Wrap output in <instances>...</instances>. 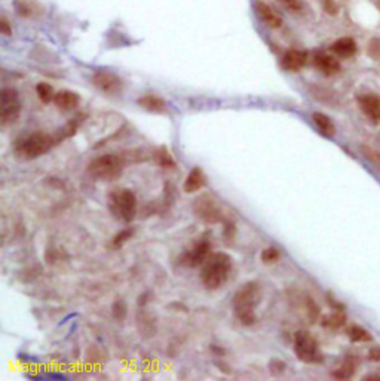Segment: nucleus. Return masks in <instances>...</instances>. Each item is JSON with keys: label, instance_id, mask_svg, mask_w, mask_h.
I'll return each mask as SVG.
<instances>
[{"label": "nucleus", "instance_id": "obj_3", "mask_svg": "<svg viewBox=\"0 0 380 381\" xmlns=\"http://www.w3.org/2000/svg\"><path fill=\"white\" fill-rule=\"evenodd\" d=\"M59 141V136L48 135L45 132H34L15 144V155L24 161H33L48 153Z\"/></svg>", "mask_w": 380, "mask_h": 381}, {"label": "nucleus", "instance_id": "obj_35", "mask_svg": "<svg viewBox=\"0 0 380 381\" xmlns=\"http://www.w3.org/2000/svg\"><path fill=\"white\" fill-rule=\"evenodd\" d=\"M288 9H291V11H299L300 8H301V3H300V0H281Z\"/></svg>", "mask_w": 380, "mask_h": 381}, {"label": "nucleus", "instance_id": "obj_14", "mask_svg": "<svg viewBox=\"0 0 380 381\" xmlns=\"http://www.w3.org/2000/svg\"><path fill=\"white\" fill-rule=\"evenodd\" d=\"M79 103L81 97L73 91H59L54 97V104L61 111H72L79 106Z\"/></svg>", "mask_w": 380, "mask_h": 381}, {"label": "nucleus", "instance_id": "obj_6", "mask_svg": "<svg viewBox=\"0 0 380 381\" xmlns=\"http://www.w3.org/2000/svg\"><path fill=\"white\" fill-rule=\"evenodd\" d=\"M294 353L304 363H321L324 360L318 341L306 331H299L294 337Z\"/></svg>", "mask_w": 380, "mask_h": 381}, {"label": "nucleus", "instance_id": "obj_28", "mask_svg": "<svg viewBox=\"0 0 380 381\" xmlns=\"http://www.w3.org/2000/svg\"><path fill=\"white\" fill-rule=\"evenodd\" d=\"M15 8H17L18 14H20L21 17H30V15L33 14V11H34V6L30 5L27 0H17Z\"/></svg>", "mask_w": 380, "mask_h": 381}, {"label": "nucleus", "instance_id": "obj_13", "mask_svg": "<svg viewBox=\"0 0 380 381\" xmlns=\"http://www.w3.org/2000/svg\"><path fill=\"white\" fill-rule=\"evenodd\" d=\"M313 64L315 67L326 76H334L340 71V62L337 58H334L333 55L320 52L313 56Z\"/></svg>", "mask_w": 380, "mask_h": 381}, {"label": "nucleus", "instance_id": "obj_27", "mask_svg": "<svg viewBox=\"0 0 380 381\" xmlns=\"http://www.w3.org/2000/svg\"><path fill=\"white\" fill-rule=\"evenodd\" d=\"M345 322H346V318H345L343 315H340V313H334V315L328 316V318H326V319L323 321V325H324L326 328L337 329V328L343 327V325H345Z\"/></svg>", "mask_w": 380, "mask_h": 381}, {"label": "nucleus", "instance_id": "obj_7", "mask_svg": "<svg viewBox=\"0 0 380 381\" xmlns=\"http://www.w3.org/2000/svg\"><path fill=\"white\" fill-rule=\"evenodd\" d=\"M192 209L196 217L207 224H217L224 218L221 206L211 194H202L196 197L192 205Z\"/></svg>", "mask_w": 380, "mask_h": 381}, {"label": "nucleus", "instance_id": "obj_8", "mask_svg": "<svg viewBox=\"0 0 380 381\" xmlns=\"http://www.w3.org/2000/svg\"><path fill=\"white\" fill-rule=\"evenodd\" d=\"M21 113L20 95L14 88H3L0 92V120L2 125L6 126L14 123Z\"/></svg>", "mask_w": 380, "mask_h": 381}, {"label": "nucleus", "instance_id": "obj_22", "mask_svg": "<svg viewBox=\"0 0 380 381\" xmlns=\"http://www.w3.org/2000/svg\"><path fill=\"white\" fill-rule=\"evenodd\" d=\"M36 92H37V97L40 98V101H42V103L48 104V103L54 101V97H55L54 89H52V86H51L49 83H45V82L37 83V86H36Z\"/></svg>", "mask_w": 380, "mask_h": 381}, {"label": "nucleus", "instance_id": "obj_15", "mask_svg": "<svg viewBox=\"0 0 380 381\" xmlns=\"http://www.w3.org/2000/svg\"><path fill=\"white\" fill-rule=\"evenodd\" d=\"M256 12L259 15V18L271 28H279L282 26V20L279 18V15L272 9L271 6H268L265 2H257L256 3Z\"/></svg>", "mask_w": 380, "mask_h": 381}, {"label": "nucleus", "instance_id": "obj_17", "mask_svg": "<svg viewBox=\"0 0 380 381\" xmlns=\"http://www.w3.org/2000/svg\"><path fill=\"white\" fill-rule=\"evenodd\" d=\"M330 49H331L333 54L337 55L339 58H351V56L356 54L358 46H356V42L353 40L352 37H342V39L336 40L331 45Z\"/></svg>", "mask_w": 380, "mask_h": 381}, {"label": "nucleus", "instance_id": "obj_12", "mask_svg": "<svg viewBox=\"0 0 380 381\" xmlns=\"http://www.w3.org/2000/svg\"><path fill=\"white\" fill-rule=\"evenodd\" d=\"M307 61V54L299 51V49H290L288 52H285V55L281 59V65L284 70L290 71V73H297L300 71Z\"/></svg>", "mask_w": 380, "mask_h": 381}, {"label": "nucleus", "instance_id": "obj_16", "mask_svg": "<svg viewBox=\"0 0 380 381\" xmlns=\"http://www.w3.org/2000/svg\"><path fill=\"white\" fill-rule=\"evenodd\" d=\"M138 106L141 109L147 110L150 113H165L168 110V104L162 97L155 95V94H147L138 98Z\"/></svg>", "mask_w": 380, "mask_h": 381}, {"label": "nucleus", "instance_id": "obj_34", "mask_svg": "<svg viewBox=\"0 0 380 381\" xmlns=\"http://www.w3.org/2000/svg\"><path fill=\"white\" fill-rule=\"evenodd\" d=\"M0 33L5 34V36H11L12 34V28L9 26V23L6 21V18H2V21H0Z\"/></svg>", "mask_w": 380, "mask_h": 381}, {"label": "nucleus", "instance_id": "obj_33", "mask_svg": "<svg viewBox=\"0 0 380 381\" xmlns=\"http://www.w3.org/2000/svg\"><path fill=\"white\" fill-rule=\"evenodd\" d=\"M235 236V225L233 222H226L224 224V241L226 239H233Z\"/></svg>", "mask_w": 380, "mask_h": 381}, {"label": "nucleus", "instance_id": "obj_5", "mask_svg": "<svg viewBox=\"0 0 380 381\" xmlns=\"http://www.w3.org/2000/svg\"><path fill=\"white\" fill-rule=\"evenodd\" d=\"M109 205L113 215L119 218L120 221H123L126 224L134 221L137 215V208H138L137 196L134 191L128 190V189L111 191Z\"/></svg>", "mask_w": 380, "mask_h": 381}, {"label": "nucleus", "instance_id": "obj_11", "mask_svg": "<svg viewBox=\"0 0 380 381\" xmlns=\"http://www.w3.org/2000/svg\"><path fill=\"white\" fill-rule=\"evenodd\" d=\"M359 107L364 114L374 123L380 122V97L376 94H364L358 98Z\"/></svg>", "mask_w": 380, "mask_h": 381}, {"label": "nucleus", "instance_id": "obj_18", "mask_svg": "<svg viewBox=\"0 0 380 381\" xmlns=\"http://www.w3.org/2000/svg\"><path fill=\"white\" fill-rule=\"evenodd\" d=\"M205 174L201 168H193L187 174L184 184H183V190L186 193H196L205 186Z\"/></svg>", "mask_w": 380, "mask_h": 381}, {"label": "nucleus", "instance_id": "obj_9", "mask_svg": "<svg viewBox=\"0 0 380 381\" xmlns=\"http://www.w3.org/2000/svg\"><path fill=\"white\" fill-rule=\"evenodd\" d=\"M211 255V242L208 239H201L195 245L186 251L181 257V264L186 267H199L204 266V263Z\"/></svg>", "mask_w": 380, "mask_h": 381}, {"label": "nucleus", "instance_id": "obj_23", "mask_svg": "<svg viewBox=\"0 0 380 381\" xmlns=\"http://www.w3.org/2000/svg\"><path fill=\"white\" fill-rule=\"evenodd\" d=\"M133 236H134V228H123V230H120L119 233L114 235V238L111 241V245H113V248L117 249V248L125 245Z\"/></svg>", "mask_w": 380, "mask_h": 381}, {"label": "nucleus", "instance_id": "obj_1", "mask_svg": "<svg viewBox=\"0 0 380 381\" xmlns=\"http://www.w3.org/2000/svg\"><path fill=\"white\" fill-rule=\"evenodd\" d=\"M262 301V288L257 282H246L233 295L232 307L236 319L244 327H252L257 322L256 309Z\"/></svg>", "mask_w": 380, "mask_h": 381}, {"label": "nucleus", "instance_id": "obj_24", "mask_svg": "<svg viewBox=\"0 0 380 381\" xmlns=\"http://www.w3.org/2000/svg\"><path fill=\"white\" fill-rule=\"evenodd\" d=\"M349 338L355 343H365V341H371V335L361 327H352L348 332Z\"/></svg>", "mask_w": 380, "mask_h": 381}, {"label": "nucleus", "instance_id": "obj_29", "mask_svg": "<svg viewBox=\"0 0 380 381\" xmlns=\"http://www.w3.org/2000/svg\"><path fill=\"white\" fill-rule=\"evenodd\" d=\"M367 52L373 59H380V37H373L368 42Z\"/></svg>", "mask_w": 380, "mask_h": 381}, {"label": "nucleus", "instance_id": "obj_31", "mask_svg": "<svg viewBox=\"0 0 380 381\" xmlns=\"http://www.w3.org/2000/svg\"><path fill=\"white\" fill-rule=\"evenodd\" d=\"M269 366H271V372L272 374H275V375L282 374V372L285 371V368H287V365H285L282 360H278V359H273Z\"/></svg>", "mask_w": 380, "mask_h": 381}, {"label": "nucleus", "instance_id": "obj_30", "mask_svg": "<svg viewBox=\"0 0 380 381\" xmlns=\"http://www.w3.org/2000/svg\"><path fill=\"white\" fill-rule=\"evenodd\" d=\"M321 3H323V9L328 15L334 17V15L339 14V5L334 0H321Z\"/></svg>", "mask_w": 380, "mask_h": 381}, {"label": "nucleus", "instance_id": "obj_25", "mask_svg": "<svg viewBox=\"0 0 380 381\" xmlns=\"http://www.w3.org/2000/svg\"><path fill=\"white\" fill-rule=\"evenodd\" d=\"M260 258H262V261H263L265 264H273V263H276V261L281 258V252H279L278 248L269 246V248H265V249L262 251Z\"/></svg>", "mask_w": 380, "mask_h": 381}, {"label": "nucleus", "instance_id": "obj_2", "mask_svg": "<svg viewBox=\"0 0 380 381\" xmlns=\"http://www.w3.org/2000/svg\"><path fill=\"white\" fill-rule=\"evenodd\" d=\"M232 257L226 252H216L208 257V260L202 266L201 282L205 289L216 291L224 285L232 272Z\"/></svg>", "mask_w": 380, "mask_h": 381}, {"label": "nucleus", "instance_id": "obj_32", "mask_svg": "<svg viewBox=\"0 0 380 381\" xmlns=\"http://www.w3.org/2000/svg\"><path fill=\"white\" fill-rule=\"evenodd\" d=\"M364 153H365V156L371 161V162H374L376 165H379L380 166V153L379 151H376V150H371V148H368V147H362L361 148Z\"/></svg>", "mask_w": 380, "mask_h": 381}, {"label": "nucleus", "instance_id": "obj_10", "mask_svg": "<svg viewBox=\"0 0 380 381\" xmlns=\"http://www.w3.org/2000/svg\"><path fill=\"white\" fill-rule=\"evenodd\" d=\"M92 85L100 89L101 92L104 94H109V95H116L122 91L123 88V82L122 79L111 73V71H107V70H98L92 74Z\"/></svg>", "mask_w": 380, "mask_h": 381}, {"label": "nucleus", "instance_id": "obj_20", "mask_svg": "<svg viewBox=\"0 0 380 381\" xmlns=\"http://www.w3.org/2000/svg\"><path fill=\"white\" fill-rule=\"evenodd\" d=\"M153 159H155V162L159 165L161 168L163 169H172V168H175V161H174V158H172V155L169 153V150L166 148V147H159L156 151H155V155H153Z\"/></svg>", "mask_w": 380, "mask_h": 381}, {"label": "nucleus", "instance_id": "obj_37", "mask_svg": "<svg viewBox=\"0 0 380 381\" xmlns=\"http://www.w3.org/2000/svg\"><path fill=\"white\" fill-rule=\"evenodd\" d=\"M365 380H380V375H367Z\"/></svg>", "mask_w": 380, "mask_h": 381}, {"label": "nucleus", "instance_id": "obj_19", "mask_svg": "<svg viewBox=\"0 0 380 381\" xmlns=\"http://www.w3.org/2000/svg\"><path fill=\"white\" fill-rule=\"evenodd\" d=\"M312 120H313L315 126L318 128V131L324 136L331 138V136L336 135V126H334L333 120L327 114L316 111V113L312 114Z\"/></svg>", "mask_w": 380, "mask_h": 381}, {"label": "nucleus", "instance_id": "obj_4", "mask_svg": "<svg viewBox=\"0 0 380 381\" xmlns=\"http://www.w3.org/2000/svg\"><path fill=\"white\" fill-rule=\"evenodd\" d=\"M125 165L126 161L120 155H103L89 162L88 174L98 181H114L122 175Z\"/></svg>", "mask_w": 380, "mask_h": 381}, {"label": "nucleus", "instance_id": "obj_36", "mask_svg": "<svg viewBox=\"0 0 380 381\" xmlns=\"http://www.w3.org/2000/svg\"><path fill=\"white\" fill-rule=\"evenodd\" d=\"M368 359H370V360H376V362L380 360V349H377V347H376V349H371L370 353H368Z\"/></svg>", "mask_w": 380, "mask_h": 381}, {"label": "nucleus", "instance_id": "obj_21", "mask_svg": "<svg viewBox=\"0 0 380 381\" xmlns=\"http://www.w3.org/2000/svg\"><path fill=\"white\" fill-rule=\"evenodd\" d=\"M355 369H356V363L353 360L352 357H348L340 368H337L334 372H333V377L337 378V380H348L351 378L353 374H355Z\"/></svg>", "mask_w": 380, "mask_h": 381}, {"label": "nucleus", "instance_id": "obj_38", "mask_svg": "<svg viewBox=\"0 0 380 381\" xmlns=\"http://www.w3.org/2000/svg\"><path fill=\"white\" fill-rule=\"evenodd\" d=\"M373 2H374V5H376V6L380 9V0H373Z\"/></svg>", "mask_w": 380, "mask_h": 381}, {"label": "nucleus", "instance_id": "obj_26", "mask_svg": "<svg viewBox=\"0 0 380 381\" xmlns=\"http://www.w3.org/2000/svg\"><path fill=\"white\" fill-rule=\"evenodd\" d=\"M126 313H128V307L125 304V301L122 299H117L113 302L111 306V315L116 321H123L126 318Z\"/></svg>", "mask_w": 380, "mask_h": 381}]
</instances>
